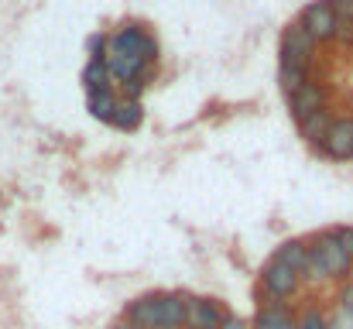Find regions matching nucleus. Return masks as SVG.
I'll use <instances>...</instances> for the list:
<instances>
[{
  "mask_svg": "<svg viewBox=\"0 0 353 329\" xmlns=\"http://www.w3.org/2000/svg\"><path fill=\"white\" fill-rule=\"evenodd\" d=\"M107 62V72H110V79H120L123 86L127 83H137L141 76H144V59H134V55H107L103 59Z\"/></svg>",
  "mask_w": 353,
  "mask_h": 329,
  "instance_id": "10",
  "label": "nucleus"
},
{
  "mask_svg": "<svg viewBox=\"0 0 353 329\" xmlns=\"http://www.w3.org/2000/svg\"><path fill=\"white\" fill-rule=\"evenodd\" d=\"M223 312L213 299H189L185 302V323L182 329H220Z\"/></svg>",
  "mask_w": 353,
  "mask_h": 329,
  "instance_id": "5",
  "label": "nucleus"
},
{
  "mask_svg": "<svg viewBox=\"0 0 353 329\" xmlns=\"http://www.w3.org/2000/svg\"><path fill=\"white\" fill-rule=\"evenodd\" d=\"M295 323H299V329H330V323L319 312H309L305 319H295Z\"/></svg>",
  "mask_w": 353,
  "mask_h": 329,
  "instance_id": "21",
  "label": "nucleus"
},
{
  "mask_svg": "<svg viewBox=\"0 0 353 329\" xmlns=\"http://www.w3.org/2000/svg\"><path fill=\"white\" fill-rule=\"evenodd\" d=\"M261 281H264V292L271 295V299H288V295H295L299 292V275L292 271V268H285V264H278V261H271L268 268H264V275H261Z\"/></svg>",
  "mask_w": 353,
  "mask_h": 329,
  "instance_id": "4",
  "label": "nucleus"
},
{
  "mask_svg": "<svg viewBox=\"0 0 353 329\" xmlns=\"http://www.w3.org/2000/svg\"><path fill=\"white\" fill-rule=\"evenodd\" d=\"M312 250L319 254V261H323V268H326V278H347L353 268L350 254L340 247V240H336V233L330 230V233H323L316 243H312Z\"/></svg>",
  "mask_w": 353,
  "mask_h": 329,
  "instance_id": "3",
  "label": "nucleus"
},
{
  "mask_svg": "<svg viewBox=\"0 0 353 329\" xmlns=\"http://www.w3.org/2000/svg\"><path fill=\"white\" fill-rule=\"evenodd\" d=\"M319 144L330 158H353V120H333Z\"/></svg>",
  "mask_w": 353,
  "mask_h": 329,
  "instance_id": "6",
  "label": "nucleus"
},
{
  "mask_svg": "<svg viewBox=\"0 0 353 329\" xmlns=\"http://www.w3.org/2000/svg\"><path fill=\"white\" fill-rule=\"evenodd\" d=\"M292 316H288V309L281 306V302H274V306H268V309H261V316H257V329H278L285 326Z\"/></svg>",
  "mask_w": 353,
  "mask_h": 329,
  "instance_id": "18",
  "label": "nucleus"
},
{
  "mask_svg": "<svg viewBox=\"0 0 353 329\" xmlns=\"http://www.w3.org/2000/svg\"><path fill=\"white\" fill-rule=\"evenodd\" d=\"M114 110H117V97H114L110 90L90 93V113H93L97 120H114Z\"/></svg>",
  "mask_w": 353,
  "mask_h": 329,
  "instance_id": "16",
  "label": "nucleus"
},
{
  "mask_svg": "<svg viewBox=\"0 0 353 329\" xmlns=\"http://www.w3.org/2000/svg\"><path fill=\"white\" fill-rule=\"evenodd\" d=\"M103 52H107V38L103 34H93L90 38V55H93L90 62H103Z\"/></svg>",
  "mask_w": 353,
  "mask_h": 329,
  "instance_id": "20",
  "label": "nucleus"
},
{
  "mask_svg": "<svg viewBox=\"0 0 353 329\" xmlns=\"http://www.w3.org/2000/svg\"><path fill=\"white\" fill-rule=\"evenodd\" d=\"M83 83H86V93H103V90H110L107 62H90V66L83 69Z\"/></svg>",
  "mask_w": 353,
  "mask_h": 329,
  "instance_id": "15",
  "label": "nucleus"
},
{
  "mask_svg": "<svg viewBox=\"0 0 353 329\" xmlns=\"http://www.w3.org/2000/svg\"><path fill=\"white\" fill-rule=\"evenodd\" d=\"M161 299V329H182L185 323V295L179 292H168V295H158Z\"/></svg>",
  "mask_w": 353,
  "mask_h": 329,
  "instance_id": "11",
  "label": "nucleus"
},
{
  "mask_svg": "<svg viewBox=\"0 0 353 329\" xmlns=\"http://www.w3.org/2000/svg\"><path fill=\"white\" fill-rule=\"evenodd\" d=\"M336 233V240H340V247L350 254V261H353V230L350 226H340V230H333Z\"/></svg>",
  "mask_w": 353,
  "mask_h": 329,
  "instance_id": "22",
  "label": "nucleus"
},
{
  "mask_svg": "<svg viewBox=\"0 0 353 329\" xmlns=\"http://www.w3.org/2000/svg\"><path fill=\"white\" fill-rule=\"evenodd\" d=\"M278 79H281V90H285L288 97H295V93L309 83V69H288V66H281Z\"/></svg>",
  "mask_w": 353,
  "mask_h": 329,
  "instance_id": "17",
  "label": "nucleus"
},
{
  "mask_svg": "<svg viewBox=\"0 0 353 329\" xmlns=\"http://www.w3.org/2000/svg\"><path fill=\"white\" fill-rule=\"evenodd\" d=\"M333 38H340V41L353 45V24H336V34H333Z\"/></svg>",
  "mask_w": 353,
  "mask_h": 329,
  "instance_id": "24",
  "label": "nucleus"
},
{
  "mask_svg": "<svg viewBox=\"0 0 353 329\" xmlns=\"http://www.w3.org/2000/svg\"><path fill=\"white\" fill-rule=\"evenodd\" d=\"M330 329H353V319L347 316V312H340V319H336V323H330Z\"/></svg>",
  "mask_w": 353,
  "mask_h": 329,
  "instance_id": "25",
  "label": "nucleus"
},
{
  "mask_svg": "<svg viewBox=\"0 0 353 329\" xmlns=\"http://www.w3.org/2000/svg\"><path fill=\"white\" fill-rule=\"evenodd\" d=\"M288 107L295 113V120H302V117H309V113L326 107V90L319 83H305L295 97H288Z\"/></svg>",
  "mask_w": 353,
  "mask_h": 329,
  "instance_id": "8",
  "label": "nucleus"
},
{
  "mask_svg": "<svg viewBox=\"0 0 353 329\" xmlns=\"http://www.w3.org/2000/svg\"><path fill=\"white\" fill-rule=\"evenodd\" d=\"M340 302H343V312H347V316H350V319H353V281H350V285H347V288H343V295H340Z\"/></svg>",
  "mask_w": 353,
  "mask_h": 329,
  "instance_id": "23",
  "label": "nucleus"
},
{
  "mask_svg": "<svg viewBox=\"0 0 353 329\" xmlns=\"http://www.w3.org/2000/svg\"><path fill=\"white\" fill-rule=\"evenodd\" d=\"M114 329H134V326H130V323L123 319V323H117V326H114Z\"/></svg>",
  "mask_w": 353,
  "mask_h": 329,
  "instance_id": "27",
  "label": "nucleus"
},
{
  "mask_svg": "<svg viewBox=\"0 0 353 329\" xmlns=\"http://www.w3.org/2000/svg\"><path fill=\"white\" fill-rule=\"evenodd\" d=\"M220 329H243V323H240V319H230V316H223Z\"/></svg>",
  "mask_w": 353,
  "mask_h": 329,
  "instance_id": "26",
  "label": "nucleus"
},
{
  "mask_svg": "<svg viewBox=\"0 0 353 329\" xmlns=\"http://www.w3.org/2000/svg\"><path fill=\"white\" fill-rule=\"evenodd\" d=\"M305 257H309V243H305V240H285V243L274 250V261L285 264V268H292L295 275H302Z\"/></svg>",
  "mask_w": 353,
  "mask_h": 329,
  "instance_id": "12",
  "label": "nucleus"
},
{
  "mask_svg": "<svg viewBox=\"0 0 353 329\" xmlns=\"http://www.w3.org/2000/svg\"><path fill=\"white\" fill-rule=\"evenodd\" d=\"M330 10L336 24H353V0H330Z\"/></svg>",
  "mask_w": 353,
  "mask_h": 329,
  "instance_id": "19",
  "label": "nucleus"
},
{
  "mask_svg": "<svg viewBox=\"0 0 353 329\" xmlns=\"http://www.w3.org/2000/svg\"><path fill=\"white\" fill-rule=\"evenodd\" d=\"M107 55H134V59H144L151 62L158 55V45L141 31V28H120L117 34L107 38ZM103 55V59H107Z\"/></svg>",
  "mask_w": 353,
  "mask_h": 329,
  "instance_id": "1",
  "label": "nucleus"
},
{
  "mask_svg": "<svg viewBox=\"0 0 353 329\" xmlns=\"http://www.w3.org/2000/svg\"><path fill=\"white\" fill-rule=\"evenodd\" d=\"M127 323L134 329H161V299L158 295H144L127 309Z\"/></svg>",
  "mask_w": 353,
  "mask_h": 329,
  "instance_id": "7",
  "label": "nucleus"
},
{
  "mask_svg": "<svg viewBox=\"0 0 353 329\" xmlns=\"http://www.w3.org/2000/svg\"><path fill=\"white\" fill-rule=\"evenodd\" d=\"M141 117H144V110H141L137 100H117V110H114V120L110 123H117L120 130H134L141 123Z\"/></svg>",
  "mask_w": 353,
  "mask_h": 329,
  "instance_id": "14",
  "label": "nucleus"
},
{
  "mask_svg": "<svg viewBox=\"0 0 353 329\" xmlns=\"http://www.w3.org/2000/svg\"><path fill=\"white\" fill-rule=\"evenodd\" d=\"M312 52H316V41L309 38V31L299 21L288 24L285 34H281V55H295V59H309L312 62Z\"/></svg>",
  "mask_w": 353,
  "mask_h": 329,
  "instance_id": "9",
  "label": "nucleus"
},
{
  "mask_svg": "<svg viewBox=\"0 0 353 329\" xmlns=\"http://www.w3.org/2000/svg\"><path fill=\"white\" fill-rule=\"evenodd\" d=\"M330 123H333V117H330V110H316V113H309V117H302L299 120V130H302V137H309V141H323V134L330 130Z\"/></svg>",
  "mask_w": 353,
  "mask_h": 329,
  "instance_id": "13",
  "label": "nucleus"
},
{
  "mask_svg": "<svg viewBox=\"0 0 353 329\" xmlns=\"http://www.w3.org/2000/svg\"><path fill=\"white\" fill-rule=\"evenodd\" d=\"M299 24L309 31V38H312L316 45H319V41H333V34H336V17H333V10H330V0H312V3L302 10Z\"/></svg>",
  "mask_w": 353,
  "mask_h": 329,
  "instance_id": "2",
  "label": "nucleus"
}]
</instances>
